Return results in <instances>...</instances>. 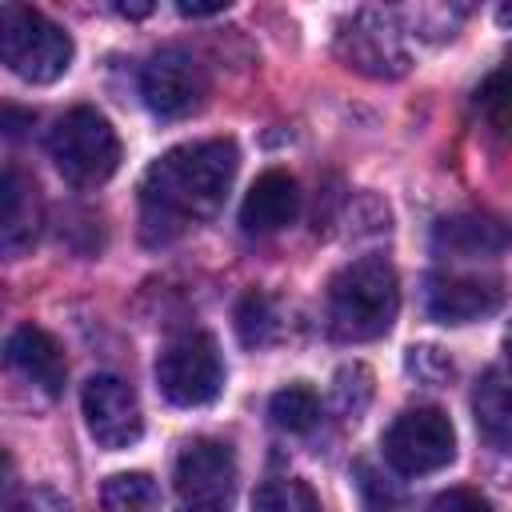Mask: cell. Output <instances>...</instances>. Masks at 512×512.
Here are the masks:
<instances>
[{
  "mask_svg": "<svg viewBox=\"0 0 512 512\" xmlns=\"http://www.w3.org/2000/svg\"><path fill=\"white\" fill-rule=\"evenodd\" d=\"M236 164H240V152L232 140H196V144L168 148L144 172V184H140L144 240L164 244L188 224L208 220L224 204L236 180Z\"/></svg>",
  "mask_w": 512,
  "mask_h": 512,
  "instance_id": "cell-1",
  "label": "cell"
},
{
  "mask_svg": "<svg viewBox=\"0 0 512 512\" xmlns=\"http://www.w3.org/2000/svg\"><path fill=\"white\" fill-rule=\"evenodd\" d=\"M396 308L400 284L384 256H360L344 264L328 284V328L348 344L384 336L396 320Z\"/></svg>",
  "mask_w": 512,
  "mask_h": 512,
  "instance_id": "cell-2",
  "label": "cell"
},
{
  "mask_svg": "<svg viewBox=\"0 0 512 512\" xmlns=\"http://www.w3.org/2000/svg\"><path fill=\"white\" fill-rule=\"evenodd\" d=\"M0 56L12 76L28 84H52L72 64V36L28 4L0 8Z\"/></svg>",
  "mask_w": 512,
  "mask_h": 512,
  "instance_id": "cell-3",
  "label": "cell"
},
{
  "mask_svg": "<svg viewBox=\"0 0 512 512\" xmlns=\"http://www.w3.org/2000/svg\"><path fill=\"white\" fill-rule=\"evenodd\" d=\"M56 172L76 188H96L120 168V136L96 108H68L48 132Z\"/></svg>",
  "mask_w": 512,
  "mask_h": 512,
  "instance_id": "cell-4",
  "label": "cell"
},
{
  "mask_svg": "<svg viewBox=\"0 0 512 512\" xmlns=\"http://www.w3.org/2000/svg\"><path fill=\"white\" fill-rule=\"evenodd\" d=\"M156 384L160 396L176 408H204L224 388V360L208 332L192 328L172 336L156 356Z\"/></svg>",
  "mask_w": 512,
  "mask_h": 512,
  "instance_id": "cell-5",
  "label": "cell"
},
{
  "mask_svg": "<svg viewBox=\"0 0 512 512\" xmlns=\"http://www.w3.org/2000/svg\"><path fill=\"white\" fill-rule=\"evenodd\" d=\"M380 448H384V460L392 472L428 476V472H440L452 464L456 432L440 408H408L388 424Z\"/></svg>",
  "mask_w": 512,
  "mask_h": 512,
  "instance_id": "cell-6",
  "label": "cell"
},
{
  "mask_svg": "<svg viewBox=\"0 0 512 512\" xmlns=\"http://www.w3.org/2000/svg\"><path fill=\"white\" fill-rule=\"evenodd\" d=\"M140 96L152 116L160 120H184L204 108L208 100V76L204 64L188 48H160L140 68Z\"/></svg>",
  "mask_w": 512,
  "mask_h": 512,
  "instance_id": "cell-7",
  "label": "cell"
},
{
  "mask_svg": "<svg viewBox=\"0 0 512 512\" xmlns=\"http://www.w3.org/2000/svg\"><path fill=\"white\" fill-rule=\"evenodd\" d=\"M336 52L348 68H356L364 76H376V80H396V76L408 72L404 36H400L396 20L376 12V8H364V12H356L352 20L340 24Z\"/></svg>",
  "mask_w": 512,
  "mask_h": 512,
  "instance_id": "cell-8",
  "label": "cell"
},
{
  "mask_svg": "<svg viewBox=\"0 0 512 512\" xmlns=\"http://www.w3.org/2000/svg\"><path fill=\"white\" fill-rule=\"evenodd\" d=\"M80 408H84V424L92 432V440L108 452H120V448H132L144 432V412H140V400L132 392L128 380L120 376H92L80 392Z\"/></svg>",
  "mask_w": 512,
  "mask_h": 512,
  "instance_id": "cell-9",
  "label": "cell"
},
{
  "mask_svg": "<svg viewBox=\"0 0 512 512\" xmlns=\"http://www.w3.org/2000/svg\"><path fill=\"white\" fill-rule=\"evenodd\" d=\"M172 480L188 508H220L236 488V456L224 440H192L176 456Z\"/></svg>",
  "mask_w": 512,
  "mask_h": 512,
  "instance_id": "cell-10",
  "label": "cell"
},
{
  "mask_svg": "<svg viewBox=\"0 0 512 512\" xmlns=\"http://www.w3.org/2000/svg\"><path fill=\"white\" fill-rule=\"evenodd\" d=\"M504 304V288L496 276H472V272H440L428 276L424 308L440 324H472L492 316Z\"/></svg>",
  "mask_w": 512,
  "mask_h": 512,
  "instance_id": "cell-11",
  "label": "cell"
},
{
  "mask_svg": "<svg viewBox=\"0 0 512 512\" xmlns=\"http://www.w3.org/2000/svg\"><path fill=\"white\" fill-rule=\"evenodd\" d=\"M4 356H8V364H12L24 380H32L44 396H60V392H64L68 364H64L60 344H56L44 328H36V324H20V328L8 336Z\"/></svg>",
  "mask_w": 512,
  "mask_h": 512,
  "instance_id": "cell-12",
  "label": "cell"
},
{
  "mask_svg": "<svg viewBox=\"0 0 512 512\" xmlns=\"http://www.w3.org/2000/svg\"><path fill=\"white\" fill-rule=\"evenodd\" d=\"M296 212H300V188H296V180L288 172H280V168H268L248 188V196L240 204V224H244V232L268 236V232H280L284 224H292Z\"/></svg>",
  "mask_w": 512,
  "mask_h": 512,
  "instance_id": "cell-13",
  "label": "cell"
},
{
  "mask_svg": "<svg viewBox=\"0 0 512 512\" xmlns=\"http://www.w3.org/2000/svg\"><path fill=\"white\" fill-rule=\"evenodd\" d=\"M512 244V228L488 212H456L436 220L432 248L448 256H496Z\"/></svg>",
  "mask_w": 512,
  "mask_h": 512,
  "instance_id": "cell-14",
  "label": "cell"
},
{
  "mask_svg": "<svg viewBox=\"0 0 512 512\" xmlns=\"http://www.w3.org/2000/svg\"><path fill=\"white\" fill-rule=\"evenodd\" d=\"M472 416L488 444L512 452V352L480 376L472 392Z\"/></svg>",
  "mask_w": 512,
  "mask_h": 512,
  "instance_id": "cell-15",
  "label": "cell"
},
{
  "mask_svg": "<svg viewBox=\"0 0 512 512\" xmlns=\"http://www.w3.org/2000/svg\"><path fill=\"white\" fill-rule=\"evenodd\" d=\"M36 228H40L36 188L16 164H8L4 184H0V244H4V252L8 256L24 252L36 240Z\"/></svg>",
  "mask_w": 512,
  "mask_h": 512,
  "instance_id": "cell-16",
  "label": "cell"
},
{
  "mask_svg": "<svg viewBox=\"0 0 512 512\" xmlns=\"http://www.w3.org/2000/svg\"><path fill=\"white\" fill-rule=\"evenodd\" d=\"M104 512H160V488L148 472H116L100 488Z\"/></svg>",
  "mask_w": 512,
  "mask_h": 512,
  "instance_id": "cell-17",
  "label": "cell"
},
{
  "mask_svg": "<svg viewBox=\"0 0 512 512\" xmlns=\"http://www.w3.org/2000/svg\"><path fill=\"white\" fill-rule=\"evenodd\" d=\"M252 512H320V504L300 476H268L252 492Z\"/></svg>",
  "mask_w": 512,
  "mask_h": 512,
  "instance_id": "cell-18",
  "label": "cell"
},
{
  "mask_svg": "<svg viewBox=\"0 0 512 512\" xmlns=\"http://www.w3.org/2000/svg\"><path fill=\"white\" fill-rule=\"evenodd\" d=\"M268 416H272V424H276L280 432H296V436H300V432H312V428H316V420H320V400H316L312 388L288 384V388H280V392L272 396Z\"/></svg>",
  "mask_w": 512,
  "mask_h": 512,
  "instance_id": "cell-19",
  "label": "cell"
},
{
  "mask_svg": "<svg viewBox=\"0 0 512 512\" xmlns=\"http://www.w3.org/2000/svg\"><path fill=\"white\" fill-rule=\"evenodd\" d=\"M476 108H480V116H484L492 128H500V132L512 128V60H504V64L476 88Z\"/></svg>",
  "mask_w": 512,
  "mask_h": 512,
  "instance_id": "cell-20",
  "label": "cell"
},
{
  "mask_svg": "<svg viewBox=\"0 0 512 512\" xmlns=\"http://www.w3.org/2000/svg\"><path fill=\"white\" fill-rule=\"evenodd\" d=\"M236 332L248 348H260L276 336V312H272V300L260 296V292H248L236 308Z\"/></svg>",
  "mask_w": 512,
  "mask_h": 512,
  "instance_id": "cell-21",
  "label": "cell"
},
{
  "mask_svg": "<svg viewBox=\"0 0 512 512\" xmlns=\"http://www.w3.org/2000/svg\"><path fill=\"white\" fill-rule=\"evenodd\" d=\"M356 488H360V496H364V512H400L396 492H392L368 464H356Z\"/></svg>",
  "mask_w": 512,
  "mask_h": 512,
  "instance_id": "cell-22",
  "label": "cell"
},
{
  "mask_svg": "<svg viewBox=\"0 0 512 512\" xmlns=\"http://www.w3.org/2000/svg\"><path fill=\"white\" fill-rule=\"evenodd\" d=\"M408 368H412L420 380H428V384H440V380L452 376V360H448L440 348H412Z\"/></svg>",
  "mask_w": 512,
  "mask_h": 512,
  "instance_id": "cell-23",
  "label": "cell"
},
{
  "mask_svg": "<svg viewBox=\"0 0 512 512\" xmlns=\"http://www.w3.org/2000/svg\"><path fill=\"white\" fill-rule=\"evenodd\" d=\"M428 512H492V504L472 488H448V492H440L432 500Z\"/></svg>",
  "mask_w": 512,
  "mask_h": 512,
  "instance_id": "cell-24",
  "label": "cell"
},
{
  "mask_svg": "<svg viewBox=\"0 0 512 512\" xmlns=\"http://www.w3.org/2000/svg\"><path fill=\"white\" fill-rule=\"evenodd\" d=\"M176 12L180 16H216V12H224V4H176Z\"/></svg>",
  "mask_w": 512,
  "mask_h": 512,
  "instance_id": "cell-25",
  "label": "cell"
},
{
  "mask_svg": "<svg viewBox=\"0 0 512 512\" xmlns=\"http://www.w3.org/2000/svg\"><path fill=\"white\" fill-rule=\"evenodd\" d=\"M120 12H124V16H144L148 4H120Z\"/></svg>",
  "mask_w": 512,
  "mask_h": 512,
  "instance_id": "cell-26",
  "label": "cell"
},
{
  "mask_svg": "<svg viewBox=\"0 0 512 512\" xmlns=\"http://www.w3.org/2000/svg\"><path fill=\"white\" fill-rule=\"evenodd\" d=\"M500 24H512V8H500Z\"/></svg>",
  "mask_w": 512,
  "mask_h": 512,
  "instance_id": "cell-27",
  "label": "cell"
},
{
  "mask_svg": "<svg viewBox=\"0 0 512 512\" xmlns=\"http://www.w3.org/2000/svg\"><path fill=\"white\" fill-rule=\"evenodd\" d=\"M184 512H224V508H184Z\"/></svg>",
  "mask_w": 512,
  "mask_h": 512,
  "instance_id": "cell-28",
  "label": "cell"
}]
</instances>
